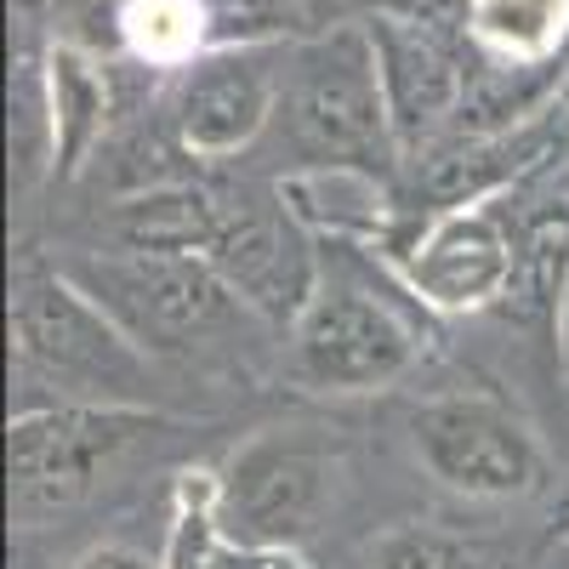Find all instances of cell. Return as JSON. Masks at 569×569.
<instances>
[{
	"mask_svg": "<svg viewBox=\"0 0 569 569\" xmlns=\"http://www.w3.org/2000/svg\"><path fill=\"white\" fill-rule=\"evenodd\" d=\"M12 359L29 382L58 388V399L154 410V353L63 268H18Z\"/></svg>",
	"mask_w": 569,
	"mask_h": 569,
	"instance_id": "6da1fadb",
	"label": "cell"
},
{
	"mask_svg": "<svg viewBox=\"0 0 569 569\" xmlns=\"http://www.w3.org/2000/svg\"><path fill=\"white\" fill-rule=\"evenodd\" d=\"M279 98H284V120H291L297 149H302V166L337 160V166L376 171L399 149L370 23H348V29H330L297 46Z\"/></svg>",
	"mask_w": 569,
	"mask_h": 569,
	"instance_id": "7a4b0ae2",
	"label": "cell"
},
{
	"mask_svg": "<svg viewBox=\"0 0 569 569\" xmlns=\"http://www.w3.org/2000/svg\"><path fill=\"white\" fill-rule=\"evenodd\" d=\"M86 284L149 353H188L233 337L246 319H257L228 279L206 257H166V251H103L74 257L63 268ZM262 325V319H257Z\"/></svg>",
	"mask_w": 569,
	"mask_h": 569,
	"instance_id": "3957f363",
	"label": "cell"
},
{
	"mask_svg": "<svg viewBox=\"0 0 569 569\" xmlns=\"http://www.w3.org/2000/svg\"><path fill=\"white\" fill-rule=\"evenodd\" d=\"M154 410L126 405H29L7 427V501L18 525H40L69 507H80L103 485V472L142 439L154 433Z\"/></svg>",
	"mask_w": 569,
	"mask_h": 569,
	"instance_id": "277c9868",
	"label": "cell"
},
{
	"mask_svg": "<svg viewBox=\"0 0 569 569\" xmlns=\"http://www.w3.org/2000/svg\"><path fill=\"white\" fill-rule=\"evenodd\" d=\"M421 342L410 319L353 279H319V291L284 330V370L308 393H376L410 376Z\"/></svg>",
	"mask_w": 569,
	"mask_h": 569,
	"instance_id": "5b68a950",
	"label": "cell"
},
{
	"mask_svg": "<svg viewBox=\"0 0 569 569\" xmlns=\"http://www.w3.org/2000/svg\"><path fill=\"white\" fill-rule=\"evenodd\" d=\"M410 450L467 501H525L547 490V450L530 421L490 393H445L410 416Z\"/></svg>",
	"mask_w": 569,
	"mask_h": 569,
	"instance_id": "8992f818",
	"label": "cell"
},
{
	"mask_svg": "<svg viewBox=\"0 0 569 569\" xmlns=\"http://www.w3.org/2000/svg\"><path fill=\"white\" fill-rule=\"evenodd\" d=\"M337 496V456L308 433H268L246 439L228 456L217 479V518L233 541L251 547H302Z\"/></svg>",
	"mask_w": 569,
	"mask_h": 569,
	"instance_id": "52a82bcc",
	"label": "cell"
},
{
	"mask_svg": "<svg viewBox=\"0 0 569 569\" xmlns=\"http://www.w3.org/2000/svg\"><path fill=\"white\" fill-rule=\"evenodd\" d=\"M206 262L228 279V291L262 325H284V330L297 325V313L308 308V297L325 279L313 257V233L284 206H262L251 194H233Z\"/></svg>",
	"mask_w": 569,
	"mask_h": 569,
	"instance_id": "ba28073f",
	"label": "cell"
},
{
	"mask_svg": "<svg viewBox=\"0 0 569 569\" xmlns=\"http://www.w3.org/2000/svg\"><path fill=\"white\" fill-rule=\"evenodd\" d=\"M410 297L433 313H485L507 302L512 284V228L490 206L433 211L399 251Z\"/></svg>",
	"mask_w": 569,
	"mask_h": 569,
	"instance_id": "9c48e42d",
	"label": "cell"
},
{
	"mask_svg": "<svg viewBox=\"0 0 569 569\" xmlns=\"http://www.w3.org/2000/svg\"><path fill=\"white\" fill-rule=\"evenodd\" d=\"M273 109H279V80L268 74L257 52H206L177 80L171 126H177L182 154L228 160L262 137Z\"/></svg>",
	"mask_w": 569,
	"mask_h": 569,
	"instance_id": "30bf717a",
	"label": "cell"
},
{
	"mask_svg": "<svg viewBox=\"0 0 569 569\" xmlns=\"http://www.w3.org/2000/svg\"><path fill=\"white\" fill-rule=\"evenodd\" d=\"M370 40H376V63H382L399 149H410V142H421L445 114H456L461 69L445 52V40L416 18H370Z\"/></svg>",
	"mask_w": 569,
	"mask_h": 569,
	"instance_id": "8fae6325",
	"label": "cell"
},
{
	"mask_svg": "<svg viewBox=\"0 0 569 569\" xmlns=\"http://www.w3.org/2000/svg\"><path fill=\"white\" fill-rule=\"evenodd\" d=\"M279 206L308 233L342 246H376L393 228V194L370 166H297L279 177Z\"/></svg>",
	"mask_w": 569,
	"mask_h": 569,
	"instance_id": "7c38bea8",
	"label": "cell"
},
{
	"mask_svg": "<svg viewBox=\"0 0 569 569\" xmlns=\"http://www.w3.org/2000/svg\"><path fill=\"white\" fill-rule=\"evenodd\" d=\"M46 98H52V171L58 177H80L91 166V154L109 137V74L98 69V58H86L80 46L58 40L46 52Z\"/></svg>",
	"mask_w": 569,
	"mask_h": 569,
	"instance_id": "4fadbf2b",
	"label": "cell"
},
{
	"mask_svg": "<svg viewBox=\"0 0 569 569\" xmlns=\"http://www.w3.org/2000/svg\"><path fill=\"white\" fill-rule=\"evenodd\" d=\"M166 569H313L302 547H251L233 541L217 518V479L188 472L177 490L171 536H166Z\"/></svg>",
	"mask_w": 569,
	"mask_h": 569,
	"instance_id": "5bb4252c",
	"label": "cell"
},
{
	"mask_svg": "<svg viewBox=\"0 0 569 569\" xmlns=\"http://www.w3.org/2000/svg\"><path fill=\"white\" fill-rule=\"evenodd\" d=\"M536 154H541V131H536V126H518V131H472L467 142H456L450 154L427 160L421 194L433 200V211L485 206L496 188H507Z\"/></svg>",
	"mask_w": 569,
	"mask_h": 569,
	"instance_id": "9a60e30c",
	"label": "cell"
},
{
	"mask_svg": "<svg viewBox=\"0 0 569 569\" xmlns=\"http://www.w3.org/2000/svg\"><path fill=\"white\" fill-rule=\"evenodd\" d=\"M563 302H569V200L536 211L512 233V284H507L501 313L558 330Z\"/></svg>",
	"mask_w": 569,
	"mask_h": 569,
	"instance_id": "2e32d148",
	"label": "cell"
},
{
	"mask_svg": "<svg viewBox=\"0 0 569 569\" xmlns=\"http://www.w3.org/2000/svg\"><path fill=\"white\" fill-rule=\"evenodd\" d=\"M467 34L512 69H536L569 34V0H472Z\"/></svg>",
	"mask_w": 569,
	"mask_h": 569,
	"instance_id": "e0dca14e",
	"label": "cell"
},
{
	"mask_svg": "<svg viewBox=\"0 0 569 569\" xmlns=\"http://www.w3.org/2000/svg\"><path fill=\"white\" fill-rule=\"evenodd\" d=\"M114 29L126 40V52L154 69H188L211 52L200 0H126Z\"/></svg>",
	"mask_w": 569,
	"mask_h": 569,
	"instance_id": "ac0fdd59",
	"label": "cell"
},
{
	"mask_svg": "<svg viewBox=\"0 0 569 569\" xmlns=\"http://www.w3.org/2000/svg\"><path fill=\"white\" fill-rule=\"evenodd\" d=\"M365 569H485L479 547L439 525H393L365 547Z\"/></svg>",
	"mask_w": 569,
	"mask_h": 569,
	"instance_id": "d6986e66",
	"label": "cell"
},
{
	"mask_svg": "<svg viewBox=\"0 0 569 569\" xmlns=\"http://www.w3.org/2000/svg\"><path fill=\"white\" fill-rule=\"evenodd\" d=\"M211 52H257L262 40L284 34L297 23L291 0H200Z\"/></svg>",
	"mask_w": 569,
	"mask_h": 569,
	"instance_id": "ffe728a7",
	"label": "cell"
},
{
	"mask_svg": "<svg viewBox=\"0 0 569 569\" xmlns=\"http://www.w3.org/2000/svg\"><path fill=\"white\" fill-rule=\"evenodd\" d=\"M69 569H166V563L149 558L142 547H131V541H98V547H86Z\"/></svg>",
	"mask_w": 569,
	"mask_h": 569,
	"instance_id": "44dd1931",
	"label": "cell"
},
{
	"mask_svg": "<svg viewBox=\"0 0 569 569\" xmlns=\"http://www.w3.org/2000/svg\"><path fill=\"white\" fill-rule=\"evenodd\" d=\"M558 337H563V348H569V302H563V325H558Z\"/></svg>",
	"mask_w": 569,
	"mask_h": 569,
	"instance_id": "7402d4cb",
	"label": "cell"
}]
</instances>
